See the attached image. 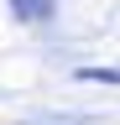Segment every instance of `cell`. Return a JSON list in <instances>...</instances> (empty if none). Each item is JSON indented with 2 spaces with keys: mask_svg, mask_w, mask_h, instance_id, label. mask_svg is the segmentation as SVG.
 I'll return each instance as SVG.
<instances>
[{
  "mask_svg": "<svg viewBox=\"0 0 120 125\" xmlns=\"http://www.w3.org/2000/svg\"><path fill=\"white\" fill-rule=\"evenodd\" d=\"M11 10L21 21H42V16H52V0H11Z\"/></svg>",
  "mask_w": 120,
  "mask_h": 125,
  "instance_id": "obj_1",
  "label": "cell"
}]
</instances>
